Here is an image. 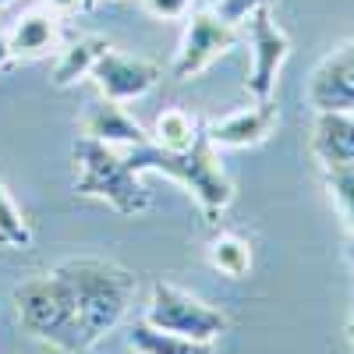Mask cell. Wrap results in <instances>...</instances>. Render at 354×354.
I'll return each mask as SVG.
<instances>
[{
	"instance_id": "obj_5",
	"label": "cell",
	"mask_w": 354,
	"mask_h": 354,
	"mask_svg": "<svg viewBox=\"0 0 354 354\" xmlns=\"http://www.w3.org/2000/svg\"><path fill=\"white\" fill-rule=\"evenodd\" d=\"M145 326L177 333L188 340H205L213 344L220 333H227V315L213 305L195 298L192 290L177 287L170 280H153L149 287V308H145Z\"/></svg>"
},
{
	"instance_id": "obj_28",
	"label": "cell",
	"mask_w": 354,
	"mask_h": 354,
	"mask_svg": "<svg viewBox=\"0 0 354 354\" xmlns=\"http://www.w3.org/2000/svg\"><path fill=\"white\" fill-rule=\"evenodd\" d=\"M100 4H103V0H100Z\"/></svg>"
},
{
	"instance_id": "obj_11",
	"label": "cell",
	"mask_w": 354,
	"mask_h": 354,
	"mask_svg": "<svg viewBox=\"0 0 354 354\" xmlns=\"http://www.w3.org/2000/svg\"><path fill=\"white\" fill-rule=\"evenodd\" d=\"M82 135L110 145V149H135V145L149 142L145 128L121 103H110V100H100L82 113Z\"/></svg>"
},
{
	"instance_id": "obj_7",
	"label": "cell",
	"mask_w": 354,
	"mask_h": 354,
	"mask_svg": "<svg viewBox=\"0 0 354 354\" xmlns=\"http://www.w3.org/2000/svg\"><path fill=\"white\" fill-rule=\"evenodd\" d=\"M248 43H252V71L245 78V88L255 103L273 100L277 75L290 57V36L273 21V8H262L248 18Z\"/></svg>"
},
{
	"instance_id": "obj_16",
	"label": "cell",
	"mask_w": 354,
	"mask_h": 354,
	"mask_svg": "<svg viewBox=\"0 0 354 354\" xmlns=\"http://www.w3.org/2000/svg\"><path fill=\"white\" fill-rule=\"evenodd\" d=\"M209 266L227 280H245L252 273V241L238 230H220L209 241Z\"/></svg>"
},
{
	"instance_id": "obj_13",
	"label": "cell",
	"mask_w": 354,
	"mask_h": 354,
	"mask_svg": "<svg viewBox=\"0 0 354 354\" xmlns=\"http://www.w3.org/2000/svg\"><path fill=\"white\" fill-rule=\"evenodd\" d=\"M312 153L322 167L354 163V113L326 110L315 113L312 124Z\"/></svg>"
},
{
	"instance_id": "obj_24",
	"label": "cell",
	"mask_w": 354,
	"mask_h": 354,
	"mask_svg": "<svg viewBox=\"0 0 354 354\" xmlns=\"http://www.w3.org/2000/svg\"><path fill=\"white\" fill-rule=\"evenodd\" d=\"M347 333H351V340H354V298H351V319H347Z\"/></svg>"
},
{
	"instance_id": "obj_6",
	"label": "cell",
	"mask_w": 354,
	"mask_h": 354,
	"mask_svg": "<svg viewBox=\"0 0 354 354\" xmlns=\"http://www.w3.org/2000/svg\"><path fill=\"white\" fill-rule=\"evenodd\" d=\"M238 25H227L216 11H192L188 25H185V39L177 50L170 75L177 82H192L198 78L205 68H213V61H220L223 53H230L238 46Z\"/></svg>"
},
{
	"instance_id": "obj_4",
	"label": "cell",
	"mask_w": 354,
	"mask_h": 354,
	"mask_svg": "<svg viewBox=\"0 0 354 354\" xmlns=\"http://www.w3.org/2000/svg\"><path fill=\"white\" fill-rule=\"evenodd\" d=\"M15 308H18V326L32 340H43L64 354H82L75 294L57 266L50 273L28 277L25 283L15 287Z\"/></svg>"
},
{
	"instance_id": "obj_1",
	"label": "cell",
	"mask_w": 354,
	"mask_h": 354,
	"mask_svg": "<svg viewBox=\"0 0 354 354\" xmlns=\"http://www.w3.org/2000/svg\"><path fill=\"white\" fill-rule=\"evenodd\" d=\"M57 270L64 273V280L71 283V294H75L82 351H93L128 315L138 280L124 266H117L110 259H96V255L64 259V262H57Z\"/></svg>"
},
{
	"instance_id": "obj_18",
	"label": "cell",
	"mask_w": 354,
	"mask_h": 354,
	"mask_svg": "<svg viewBox=\"0 0 354 354\" xmlns=\"http://www.w3.org/2000/svg\"><path fill=\"white\" fill-rule=\"evenodd\" d=\"M28 245H32V227H28L11 192L0 181V248H28Z\"/></svg>"
},
{
	"instance_id": "obj_8",
	"label": "cell",
	"mask_w": 354,
	"mask_h": 354,
	"mask_svg": "<svg viewBox=\"0 0 354 354\" xmlns=\"http://www.w3.org/2000/svg\"><path fill=\"white\" fill-rule=\"evenodd\" d=\"M160 64L156 61H145V57H128V53H117L113 46L93 64V85L100 88V96L110 103H135L142 96H149L153 88L160 85Z\"/></svg>"
},
{
	"instance_id": "obj_12",
	"label": "cell",
	"mask_w": 354,
	"mask_h": 354,
	"mask_svg": "<svg viewBox=\"0 0 354 354\" xmlns=\"http://www.w3.org/2000/svg\"><path fill=\"white\" fill-rule=\"evenodd\" d=\"M61 39V21L46 8H32L25 11L8 32V46H11V61H36V57L57 50Z\"/></svg>"
},
{
	"instance_id": "obj_23",
	"label": "cell",
	"mask_w": 354,
	"mask_h": 354,
	"mask_svg": "<svg viewBox=\"0 0 354 354\" xmlns=\"http://www.w3.org/2000/svg\"><path fill=\"white\" fill-rule=\"evenodd\" d=\"M11 64V46H8V32L0 28V68Z\"/></svg>"
},
{
	"instance_id": "obj_19",
	"label": "cell",
	"mask_w": 354,
	"mask_h": 354,
	"mask_svg": "<svg viewBox=\"0 0 354 354\" xmlns=\"http://www.w3.org/2000/svg\"><path fill=\"white\" fill-rule=\"evenodd\" d=\"M326 170V188L333 195V205L340 220L354 230V163H344V167H322Z\"/></svg>"
},
{
	"instance_id": "obj_25",
	"label": "cell",
	"mask_w": 354,
	"mask_h": 354,
	"mask_svg": "<svg viewBox=\"0 0 354 354\" xmlns=\"http://www.w3.org/2000/svg\"><path fill=\"white\" fill-rule=\"evenodd\" d=\"M96 4H100V0H85V11H93Z\"/></svg>"
},
{
	"instance_id": "obj_2",
	"label": "cell",
	"mask_w": 354,
	"mask_h": 354,
	"mask_svg": "<svg viewBox=\"0 0 354 354\" xmlns=\"http://www.w3.org/2000/svg\"><path fill=\"white\" fill-rule=\"evenodd\" d=\"M121 153H124V163L138 177L142 174H167L170 181L188 188L198 202L202 216L209 223H216L227 213V205L234 202V185L220 167L216 145L205 138V128L195 138L192 149H185V153H167L156 142H142V145H135V149H121Z\"/></svg>"
},
{
	"instance_id": "obj_20",
	"label": "cell",
	"mask_w": 354,
	"mask_h": 354,
	"mask_svg": "<svg viewBox=\"0 0 354 354\" xmlns=\"http://www.w3.org/2000/svg\"><path fill=\"white\" fill-rule=\"evenodd\" d=\"M262 8H277V0H220V4L213 8L227 25H245L255 11Z\"/></svg>"
},
{
	"instance_id": "obj_17",
	"label": "cell",
	"mask_w": 354,
	"mask_h": 354,
	"mask_svg": "<svg viewBox=\"0 0 354 354\" xmlns=\"http://www.w3.org/2000/svg\"><path fill=\"white\" fill-rule=\"evenodd\" d=\"M128 347L135 354H216L213 344L205 340H188V337H177V333H163V330H153L138 319L131 333H128Z\"/></svg>"
},
{
	"instance_id": "obj_21",
	"label": "cell",
	"mask_w": 354,
	"mask_h": 354,
	"mask_svg": "<svg viewBox=\"0 0 354 354\" xmlns=\"http://www.w3.org/2000/svg\"><path fill=\"white\" fill-rule=\"evenodd\" d=\"M142 8L160 21H177L192 15V0H142Z\"/></svg>"
},
{
	"instance_id": "obj_15",
	"label": "cell",
	"mask_w": 354,
	"mask_h": 354,
	"mask_svg": "<svg viewBox=\"0 0 354 354\" xmlns=\"http://www.w3.org/2000/svg\"><path fill=\"white\" fill-rule=\"evenodd\" d=\"M202 128H205V124L198 121L192 110H185V106H167V110L156 117L149 142H156L160 149H167V153H185V149H192V145H195V138L202 135Z\"/></svg>"
},
{
	"instance_id": "obj_14",
	"label": "cell",
	"mask_w": 354,
	"mask_h": 354,
	"mask_svg": "<svg viewBox=\"0 0 354 354\" xmlns=\"http://www.w3.org/2000/svg\"><path fill=\"white\" fill-rule=\"evenodd\" d=\"M110 50V43L103 36H82L75 43H68L53 61V71H50V82L57 88H68V85H78L82 78L93 75V64Z\"/></svg>"
},
{
	"instance_id": "obj_3",
	"label": "cell",
	"mask_w": 354,
	"mask_h": 354,
	"mask_svg": "<svg viewBox=\"0 0 354 354\" xmlns=\"http://www.w3.org/2000/svg\"><path fill=\"white\" fill-rule=\"evenodd\" d=\"M75 160V195L78 198H100L121 216H138L149 209V188L142 185V177L124 163L121 149L78 135L71 145Z\"/></svg>"
},
{
	"instance_id": "obj_22",
	"label": "cell",
	"mask_w": 354,
	"mask_h": 354,
	"mask_svg": "<svg viewBox=\"0 0 354 354\" xmlns=\"http://www.w3.org/2000/svg\"><path fill=\"white\" fill-rule=\"evenodd\" d=\"M46 11H53L57 18L61 15H78V11H85V0H46Z\"/></svg>"
},
{
	"instance_id": "obj_9",
	"label": "cell",
	"mask_w": 354,
	"mask_h": 354,
	"mask_svg": "<svg viewBox=\"0 0 354 354\" xmlns=\"http://www.w3.org/2000/svg\"><path fill=\"white\" fill-rule=\"evenodd\" d=\"M305 96L315 113H326V110L354 113V39L340 43L333 53L322 57L308 78Z\"/></svg>"
},
{
	"instance_id": "obj_26",
	"label": "cell",
	"mask_w": 354,
	"mask_h": 354,
	"mask_svg": "<svg viewBox=\"0 0 354 354\" xmlns=\"http://www.w3.org/2000/svg\"><path fill=\"white\" fill-rule=\"evenodd\" d=\"M8 4H15V0H0V8H8Z\"/></svg>"
},
{
	"instance_id": "obj_27",
	"label": "cell",
	"mask_w": 354,
	"mask_h": 354,
	"mask_svg": "<svg viewBox=\"0 0 354 354\" xmlns=\"http://www.w3.org/2000/svg\"><path fill=\"white\" fill-rule=\"evenodd\" d=\"M351 262H354V248H351Z\"/></svg>"
},
{
	"instance_id": "obj_10",
	"label": "cell",
	"mask_w": 354,
	"mask_h": 354,
	"mask_svg": "<svg viewBox=\"0 0 354 354\" xmlns=\"http://www.w3.org/2000/svg\"><path fill=\"white\" fill-rule=\"evenodd\" d=\"M277 103L273 100H262L255 106L245 110H234L227 117H216V121L205 124V138H209L216 149H252V145H262L277 131Z\"/></svg>"
}]
</instances>
